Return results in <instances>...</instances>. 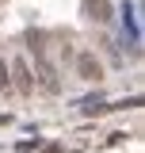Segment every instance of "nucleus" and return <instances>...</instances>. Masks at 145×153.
<instances>
[{"mask_svg":"<svg viewBox=\"0 0 145 153\" xmlns=\"http://www.w3.org/2000/svg\"><path fill=\"white\" fill-rule=\"evenodd\" d=\"M8 73H12L8 80L16 84V92H19V96H31V92H35V76H31V65H27L23 57H16V61L8 65Z\"/></svg>","mask_w":145,"mask_h":153,"instance_id":"obj_1","label":"nucleus"},{"mask_svg":"<svg viewBox=\"0 0 145 153\" xmlns=\"http://www.w3.org/2000/svg\"><path fill=\"white\" fill-rule=\"evenodd\" d=\"M76 73L84 76V80H103V65L95 61V54L80 50V54H76Z\"/></svg>","mask_w":145,"mask_h":153,"instance_id":"obj_2","label":"nucleus"},{"mask_svg":"<svg viewBox=\"0 0 145 153\" xmlns=\"http://www.w3.org/2000/svg\"><path fill=\"white\" fill-rule=\"evenodd\" d=\"M88 16H92V19H99V23H103V19H111V8H107V4H103V0H99V4H92V8H88Z\"/></svg>","mask_w":145,"mask_h":153,"instance_id":"obj_3","label":"nucleus"},{"mask_svg":"<svg viewBox=\"0 0 145 153\" xmlns=\"http://www.w3.org/2000/svg\"><path fill=\"white\" fill-rule=\"evenodd\" d=\"M0 88H12V80H8V61L0 57Z\"/></svg>","mask_w":145,"mask_h":153,"instance_id":"obj_4","label":"nucleus"}]
</instances>
